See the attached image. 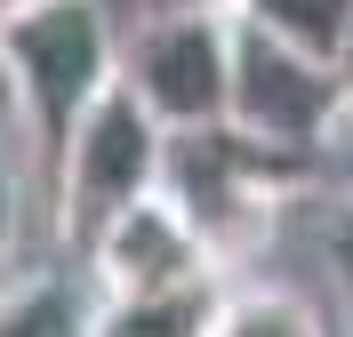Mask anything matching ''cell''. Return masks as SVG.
I'll list each match as a JSON object with an SVG mask.
<instances>
[{
	"mask_svg": "<svg viewBox=\"0 0 353 337\" xmlns=\"http://www.w3.org/2000/svg\"><path fill=\"white\" fill-rule=\"evenodd\" d=\"M161 193L185 209V225L201 233L209 265L233 281V273L273 241V225L297 193H313V161H289V153H265L249 136L217 129H185L161 145Z\"/></svg>",
	"mask_w": 353,
	"mask_h": 337,
	"instance_id": "1",
	"label": "cell"
},
{
	"mask_svg": "<svg viewBox=\"0 0 353 337\" xmlns=\"http://www.w3.org/2000/svg\"><path fill=\"white\" fill-rule=\"evenodd\" d=\"M0 65L17 89V136L24 153H57L65 129L112 89L121 24L105 0H24L0 17Z\"/></svg>",
	"mask_w": 353,
	"mask_h": 337,
	"instance_id": "2",
	"label": "cell"
},
{
	"mask_svg": "<svg viewBox=\"0 0 353 337\" xmlns=\"http://www.w3.org/2000/svg\"><path fill=\"white\" fill-rule=\"evenodd\" d=\"M161 145H169L161 121L112 81L65 129V145L48 153V233H57V249L81 257L129 201H145L161 185Z\"/></svg>",
	"mask_w": 353,
	"mask_h": 337,
	"instance_id": "3",
	"label": "cell"
},
{
	"mask_svg": "<svg viewBox=\"0 0 353 337\" xmlns=\"http://www.w3.org/2000/svg\"><path fill=\"white\" fill-rule=\"evenodd\" d=\"M112 81L161 121V136L217 129L233 81V8H137V24H121Z\"/></svg>",
	"mask_w": 353,
	"mask_h": 337,
	"instance_id": "4",
	"label": "cell"
},
{
	"mask_svg": "<svg viewBox=\"0 0 353 337\" xmlns=\"http://www.w3.org/2000/svg\"><path fill=\"white\" fill-rule=\"evenodd\" d=\"M345 112V89H337V65L305 57V48L273 41L257 24L233 17V81H225V129L265 145V153L313 161L321 136L337 129Z\"/></svg>",
	"mask_w": 353,
	"mask_h": 337,
	"instance_id": "5",
	"label": "cell"
},
{
	"mask_svg": "<svg viewBox=\"0 0 353 337\" xmlns=\"http://www.w3.org/2000/svg\"><path fill=\"white\" fill-rule=\"evenodd\" d=\"M81 265H88V281H97V297H145V289H185V281H225V273L209 265L201 233L185 225V209H176L161 185L145 201H129L81 249Z\"/></svg>",
	"mask_w": 353,
	"mask_h": 337,
	"instance_id": "6",
	"label": "cell"
},
{
	"mask_svg": "<svg viewBox=\"0 0 353 337\" xmlns=\"http://www.w3.org/2000/svg\"><path fill=\"white\" fill-rule=\"evenodd\" d=\"M225 281H185V289H145V297H97L81 305V337H209Z\"/></svg>",
	"mask_w": 353,
	"mask_h": 337,
	"instance_id": "7",
	"label": "cell"
},
{
	"mask_svg": "<svg viewBox=\"0 0 353 337\" xmlns=\"http://www.w3.org/2000/svg\"><path fill=\"white\" fill-rule=\"evenodd\" d=\"M209 337H330V329H321V314H313L297 289H281V281H225Z\"/></svg>",
	"mask_w": 353,
	"mask_h": 337,
	"instance_id": "8",
	"label": "cell"
},
{
	"mask_svg": "<svg viewBox=\"0 0 353 337\" xmlns=\"http://www.w3.org/2000/svg\"><path fill=\"white\" fill-rule=\"evenodd\" d=\"M233 17L273 32V41H289V48H305V57H321V65H337L353 0H233Z\"/></svg>",
	"mask_w": 353,
	"mask_h": 337,
	"instance_id": "9",
	"label": "cell"
},
{
	"mask_svg": "<svg viewBox=\"0 0 353 337\" xmlns=\"http://www.w3.org/2000/svg\"><path fill=\"white\" fill-rule=\"evenodd\" d=\"M0 337H81V305L57 273H17L0 289Z\"/></svg>",
	"mask_w": 353,
	"mask_h": 337,
	"instance_id": "10",
	"label": "cell"
},
{
	"mask_svg": "<svg viewBox=\"0 0 353 337\" xmlns=\"http://www.w3.org/2000/svg\"><path fill=\"white\" fill-rule=\"evenodd\" d=\"M24 225H32V153L0 136V289L24 273Z\"/></svg>",
	"mask_w": 353,
	"mask_h": 337,
	"instance_id": "11",
	"label": "cell"
},
{
	"mask_svg": "<svg viewBox=\"0 0 353 337\" xmlns=\"http://www.w3.org/2000/svg\"><path fill=\"white\" fill-rule=\"evenodd\" d=\"M321 265H330L337 305L353 321V193H321Z\"/></svg>",
	"mask_w": 353,
	"mask_h": 337,
	"instance_id": "12",
	"label": "cell"
},
{
	"mask_svg": "<svg viewBox=\"0 0 353 337\" xmlns=\"http://www.w3.org/2000/svg\"><path fill=\"white\" fill-rule=\"evenodd\" d=\"M0 136H17V89H8V65H0ZM24 145V136H17Z\"/></svg>",
	"mask_w": 353,
	"mask_h": 337,
	"instance_id": "13",
	"label": "cell"
},
{
	"mask_svg": "<svg viewBox=\"0 0 353 337\" xmlns=\"http://www.w3.org/2000/svg\"><path fill=\"white\" fill-rule=\"evenodd\" d=\"M337 89H345V105H353V24H345V48H337Z\"/></svg>",
	"mask_w": 353,
	"mask_h": 337,
	"instance_id": "14",
	"label": "cell"
},
{
	"mask_svg": "<svg viewBox=\"0 0 353 337\" xmlns=\"http://www.w3.org/2000/svg\"><path fill=\"white\" fill-rule=\"evenodd\" d=\"M145 8H233V0H145Z\"/></svg>",
	"mask_w": 353,
	"mask_h": 337,
	"instance_id": "15",
	"label": "cell"
},
{
	"mask_svg": "<svg viewBox=\"0 0 353 337\" xmlns=\"http://www.w3.org/2000/svg\"><path fill=\"white\" fill-rule=\"evenodd\" d=\"M8 8H24V0H0V17H8Z\"/></svg>",
	"mask_w": 353,
	"mask_h": 337,
	"instance_id": "16",
	"label": "cell"
}]
</instances>
